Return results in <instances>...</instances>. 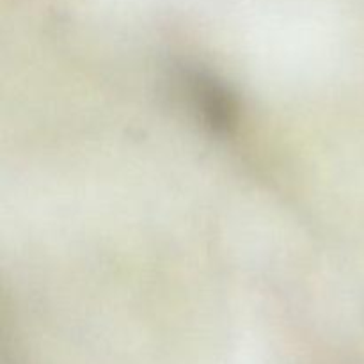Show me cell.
I'll return each instance as SVG.
<instances>
[{
    "label": "cell",
    "mask_w": 364,
    "mask_h": 364,
    "mask_svg": "<svg viewBox=\"0 0 364 364\" xmlns=\"http://www.w3.org/2000/svg\"><path fill=\"white\" fill-rule=\"evenodd\" d=\"M180 84L183 85V95L191 102V107L201 121H205L212 130L226 132L235 123L237 107L233 96L228 92L223 82H217L208 71L198 68L181 70Z\"/></svg>",
    "instance_id": "1"
}]
</instances>
